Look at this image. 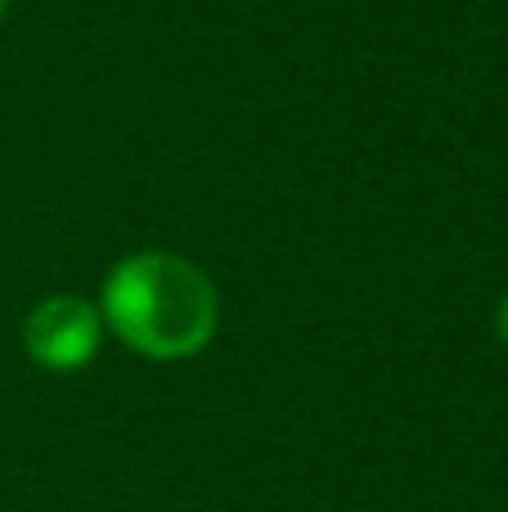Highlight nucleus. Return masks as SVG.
Instances as JSON below:
<instances>
[{"label":"nucleus","instance_id":"obj_1","mask_svg":"<svg viewBox=\"0 0 508 512\" xmlns=\"http://www.w3.org/2000/svg\"><path fill=\"white\" fill-rule=\"evenodd\" d=\"M104 328L144 360H189L221 328V292L212 274L180 252H131L108 270L99 292Z\"/></svg>","mask_w":508,"mask_h":512},{"label":"nucleus","instance_id":"obj_2","mask_svg":"<svg viewBox=\"0 0 508 512\" xmlns=\"http://www.w3.org/2000/svg\"><path fill=\"white\" fill-rule=\"evenodd\" d=\"M104 333L108 328L95 301L77 297V292H54L27 310L23 351L45 373H81L86 364H95Z\"/></svg>","mask_w":508,"mask_h":512},{"label":"nucleus","instance_id":"obj_3","mask_svg":"<svg viewBox=\"0 0 508 512\" xmlns=\"http://www.w3.org/2000/svg\"><path fill=\"white\" fill-rule=\"evenodd\" d=\"M495 333H500V342L508 346V292L500 297V306H495Z\"/></svg>","mask_w":508,"mask_h":512},{"label":"nucleus","instance_id":"obj_4","mask_svg":"<svg viewBox=\"0 0 508 512\" xmlns=\"http://www.w3.org/2000/svg\"><path fill=\"white\" fill-rule=\"evenodd\" d=\"M5 9H9V0H0V18H5Z\"/></svg>","mask_w":508,"mask_h":512}]
</instances>
